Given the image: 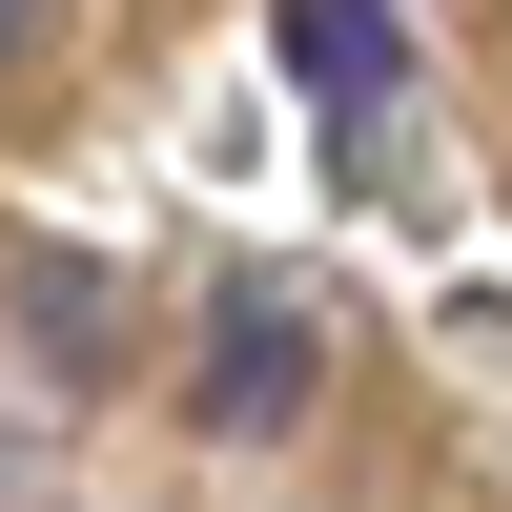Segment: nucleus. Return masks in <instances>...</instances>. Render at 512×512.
I'll list each match as a JSON object with an SVG mask.
<instances>
[{"label":"nucleus","instance_id":"2","mask_svg":"<svg viewBox=\"0 0 512 512\" xmlns=\"http://www.w3.org/2000/svg\"><path fill=\"white\" fill-rule=\"evenodd\" d=\"M267 41H287V82H308L328 123L390 103V0H267Z\"/></svg>","mask_w":512,"mask_h":512},{"label":"nucleus","instance_id":"3","mask_svg":"<svg viewBox=\"0 0 512 512\" xmlns=\"http://www.w3.org/2000/svg\"><path fill=\"white\" fill-rule=\"evenodd\" d=\"M21 328L41 349H103V267H21Z\"/></svg>","mask_w":512,"mask_h":512},{"label":"nucleus","instance_id":"4","mask_svg":"<svg viewBox=\"0 0 512 512\" xmlns=\"http://www.w3.org/2000/svg\"><path fill=\"white\" fill-rule=\"evenodd\" d=\"M21 41H41V0H0V62H21Z\"/></svg>","mask_w":512,"mask_h":512},{"label":"nucleus","instance_id":"1","mask_svg":"<svg viewBox=\"0 0 512 512\" xmlns=\"http://www.w3.org/2000/svg\"><path fill=\"white\" fill-rule=\"evenodd\" d=\"M308 390H328V308H308V287H226V308H205L185 410L246 451V431H308Z\"/></svg>","mask_w":512,"mask_h":512}]
</instances>
